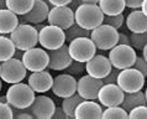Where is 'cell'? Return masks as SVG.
<instances>
[{
	"label": "cell",
	"instance_id": "obj_1",
	"mask_svg": "<svg viewBox=\"0 0 147 119\" xmlns=\"http://www.w3.org/2000/svg\"><path fill=\"white\" fill-rule=\"evenodd\" d=\"M74 21L80 27L92 31L104 22V14L98 4L82 3L74 10Z\"/></svg>",
	"mask_w": 147,
	"mask_h": 119
},
{
	"label": "cell",
	"instance_id": "obj_2",
	"mask_svg": "<svg viewBox=\"0 0 147 119\" xmlns=\"http://www.w3.org/2000/svg\"><path fill=\"white\" fill-rule=\"evenodd\" d=\"M6 99L13 108L26 109L28 108L35 99V91L32 89L28 83H14L11 84L6 91Z\"/></svg>",
	"mask_w": 147,
	"mask_h": 119
},
{
	"label": "cell",
	"instance_id": "obj_3",
	"mask_svg": "<svg viewBox=\"0 0 147 119\" xmlns=\"http://www.w3.org/2000/svg\"><path fill=\"white\" fill-rule=\"evenodd\" d=\"M10 39L18 51H26L28 48L37 46L38 30L31 24L20 22L18 27L10 34Z\"/></svg>",
	"mask_w": 147,
	"mask_h": 119
},
{
	"label": "cell",
	"instance_id": "obj_4",
	"mask_svg": "<svg viewBox=\"0 0 147 119\" xmlns=\"http://www.w3.org/2000/svg\"><path fill=\"white\" fill-rule=\"evenodd\" d=\"M90 39L95 44L98 50L109 51L117 45L119 32L115 27L107 25V24H101L90 31Z\"/></svg>",
	"mask_w": 147,
	"mask_h": 119
},
{
	"label": "cell",
	"instance_id": "obj_5",
	"mask_svg": "<svg viewBox=\"0 0 147 119\" xmlns=\"http://www.w3.org/2000/svg\"><path fill=\"white\" fill-rule=\"evenodd\" d=\"M109 60L114 68L125 69L132 67L136 61V51L131 45H120L117 44L111 50H109Z\"/></svg>",
	"mask_w": 147,
	"mask_h": 119
},
{
	"label": "cell",
	"instance_id": "obj_6",
	"mask_svg": "<svg viewBox=\"0 0 147 119\" xmlns=\"http://www.w3.org/2000/svg\"><path fill=\"white\" fill-rule=\"evenodd\" d=\"M68 51L74 61L87 62L96 53V46L90 36H83L72 40L68 45Z\"/></svg>",
	"mask_w": 147,
	"mask_h": 119
},
{
	"label": "cell",
	"instance_id": "obj_7",
	"mask_svg": "<svg viewBox=\"0 0 147 119\" xmlns=\"http://www.w3.org/2000/svg\"><path fill=\"white\" fill-rule=\"evenodd\" d=\"M27 69L24 66L22 61L15 57L0 62V78L3 82H6L9 84L19 83V82L24 81L26 77Z\"/></svg>",
	"mask_w": 147,
	"mask_h": 119
},
{
	"label": "cell",
	"instance_id": "obj_8",
	"mask_svg": "<svg viewBox=\"0 0 147 119\" xmlns=\"http://www.w3.org/2000/svg\"><path fill=\"white\" fill-rule=\"evenodd\" d=\"M38 44L45 50H56L66 44V32L55 25H46L38 31Z\"/></svg>",
	"mask_w": 147,
	"mask_h": 119
},
{
	"label": "cell",
	"instance_id": "obj_9",
	"mask_svg": "<svg viewBox=\"0 0 147 119\" xmlns=\"http://www.w3.org/2000/svg\"><path fill=\"white\" fill-rule=\"evenodd\" d=\"M146 77L135 67L120 69L116 83L125 93L141 91L145 86Z\"/></svg>",
	"mask_w": 147,
	"mask_h": 119
},
{
	"label": "cell",
	"instance_id": "obj_10",
	"mask_svg": "<svg viewBox=\"0 0 147 119\" xmlns=\"http://www.w3.org/2000/svg\"><path fill=\"white\" fill-rule=\"evenodd\" d=\"M21 61L24 66L26 67L27 71L30 72H38L48 68V62H50V57H48L47 50L43 47H32L28 50L24 51Z\"/></svg>",
	"mask_w": 147,
	"mask_h": 119
},
{
	"label": "cell",
	"instance_id": "obj_11",
	"mask_svg": "<svg viewBox=\"0 0 147 119\" xmlns=\"http://www.w3.org/2000/svg\"><path fill=\"white\" fill-rule=\"evenodd\" d=\"M77 81L73 75L69 73H61L53 78V84H52L51 91L55 96L58 98H67L77 93Z\"/></svg>",
	"mask_w": 147,
	"mask_h": 119
},
{
	"label": "cell",
	"instance_id": "obj_12",
	"mask_svg": "<svg viewBox=\"0 0 147 119\" xmlns=\"http://www.w3.org/2000/svg\"><path fill=\"white\" fill-rule=\"evenodd\" d=\"M104 82L101 78H95L90 75L82 76L77 82V93L84 99H98V93L103 87Z\"/></svg>",
	"mask_w": 147,
	"mask_h": 119
},
{
	"label": "cell",
	"instance_id": "obj_13",
	"mask_svg": "<svg viewBox=\"0 0 147 119\" xmlns=\"http://www.w3.org/2000/svg\"><path fill=\"white\" fill-rule=\"evenodd\" d=\"M48 24L50 25L58 26L63 30H67L68 27H71L74 21V10L71 6H53L50 10L48 14Z\"/></svg>",
	"mask_w": 147,
	"mask_h": 119
},
{
	"label": "cell",
	"instance_id": "obj_14",
	"mask_svg": "<svg viewBox=\"0 0 147 119\" xmlns=\"http://www.w3.org/2000/svg\"><path fill=\"white\" fill-rule=\"evenodd\" d=\"M125 92L117 86V83H107L103 84L98 93V101L101 105L107 107H114V105H121L124 101Z\"/></svg>",
	"mask_w": 147,
	"mask_h": 119
},
{
	"label": "cell",
	"instance_id": "obj_15",
	"mask_svg": "<svg viewBox=\"0 0 147 119\" xmlns=\"http://www.w3.org/2000/svg\"><path fill=\"white\" fill-rule=\"evenodd\" d=\"M50 7H48V3L45 0H35L34 6L28 13L20 15L19 21L22 24H31V25H37V24H42L46 21L50 14Z\"/></svg>",
	"mask_w": 147,
	"mask_h": 119
},
{
	"label": "cell",
	"instance_id": "obj_16",
	"mask_svg": "<svg viewBox=\"0 0 147 119\" xmlns=\"http://www.w3.org/2000/svg\"><path fill=\"white\" fill-rule=\"evenodd\" d=\"M113 69V65L110 62L109 57L104 55H94L89 61L85 62V72L95 78H101L107 77L110 71Z\"/></svg>",
	"mask_w": 147,
	"mask_h": 119
},
{
	"label": "cell",
	"instance_id": "obj_17",
	"mask_svg": "<svg viewBox=\"0 0 147 119\" xmlns=\"http://www.w3.org/2000/svg\"><path fill=\"white\" fill-rule=\"evenodd\" d=\"M55 109H56L55 102L50 97L42 96V94L36 96L32 104L27 108V110L34 116V118H37V119L52 118V116L55 113Z\"/></svg>",
	"mask_w": 147,
	"mask_h": 119
},
{
	"label": "cell",
	"instance_id": "obj_18",
	"mask_svg": "<svg viewBox=\"0 0 147 119\" xmlns=\"http://www.w3.org/2000/svg\"><path fill=\"white\" fill-rule=\"evenodd\" d=\"M50 62H48V68L52 71H66L72 63L73 58L69 55L68 45L64 44L59 48L56 50H47Z\"/></svg>",
	"mask_w": 147,
	"mask_h": 119
},
{
	"label": "cell",
	"instance_id": "obj_19",
	"mask_svg": "<svg viewBox=\"0 0 147 119\" xmlns=\"http://www.w3.org/2000/svg\"><path fill=\"white\" fill-rule=\"evenodd\" d=\"M27 83L35 91V93H45L52 88L53 77L47 69L38 72H31V75L27 78Z\"/></svg>",
	"mask_w": 147,
	"mask_h": 119
},
{
	"label": "cell",
	"instance_id": "obj_20",
	"mask_svg": "<svg viewBox=\"0 0 147 119\" xmlns=\"http://www.w3.org/2000/svg\"><path fill=\"white\" fill-rule=\"evenodd\" d=\"M103 116V108L101 104L95 102L94 99H83L77 105L74 110L76 119H99Z\"/></svg>",
	"mask_w": 147,
	"mask_h": 119
},
{
	"label": "cell",
	"instance_id": "obj_21",
	"mask_svg": "<svg viewBox=\"0 0 147 119\" xmlns=\"http://www.w3.org/2000/svg\"><path fill=\"white\" fill-rule=\"evenodd\" d=\"M125 22L127 29L134 34L147 31V16L141 9H134L125 19Z\"/></svg>",
	"mask_w": 147,
	"mask_h": 119
},
{
	"label": "cell",
	"instance_id": "obj_22",
	"mask_svg": "<svg viewBox=\"0 0 147 119\" xmlns=\"http://www.w3.org/2000/svg\"><path fill=\"white\" fill-rule=\"evenodd\" d=\"M19 24V15L13 13L7 7L0 10V35H10Z\"/></svg>",
	"mask_w": 147,
	"mask_h": 119
},
{
	"label": "cell",
	"instance_id": "obj_23",
	"mask_svg": "<svg viewBox=\"0 0 147 119\" xmlns=\"http://www.w3.org/2000/svg\"><path fill=\"white\" fill-rule=\"evenodd\" d=\"M141 104H147L146 97H145V92L142 91H137V92H129L124 94V101L121 103V107L125 110L130 112L132 108Z\"/></svg>",
	"mask_w": 147,
	"mask_h": 119
},
{
	"label": "cell",
	"instance_id": "obj_24",
	"mask_svg": "<svg viewBox=\"0 0 147 119\" xmlns=\"http://www.w3.org/2000/svg\"><path fill=\"white\" fill-rule=\"evenodd\" d=\"M98 5L104 15H119L125 10L126 3L125 0H100Z\"/></svg>",
	"mask_w": 147,
	"mask_h": 119
},
{
	"label": "cell",
	"instance_id": "obj_25",
	"mask_svg": "<svg viewBox=\"0 0 147 119\" xmlns=\"http://www.w3.org/2000/svg\"><path fill=\"white\" fill-rule=\"evenodd\" d=\"M35 0H6V7L16 15H24L31 10Z\"/></svg>",
	"mask_w": 147,
	"mask_h": 119
},
{
	"label": "cell",
	"instance_id": "obj_26",
	"mask_svg": "<svg viewBox=\"0 0 147 119\" xmlns=\"http://www.w3.org/2000/svg\"><path fill=\"white\" fill-rule=\"evenodd\" d=\"M16 53V47L10 37H6L5 35H0V62L14 57Z\"/></svg>",
	"mask_w": 147,
	"mask_h": 119
},
{
	"label": "cell",
	"instance_id": "obj_27",
	"mask_svg": "<svg viewBox=\"0 0 147 119\" xmlns=\"http://www.w3.org/2000/svg\"><path fill=\"white\" fill-rule=\"evenodd\" d=\"M83 99H84V98H82L78 93H74L73 96L63 98L62 105H61V107H62L63 112L67 114L68 118H74V110L77 108V105H78Z\"/></svg>",
	"mask_w": 147,
	"mask_h": 119
},
{
	"label": "cell",
	"instance_id": "obj_28",
	"mask_svg": "<svg viewBox=\"0 0 147 119\" xmlns=\"http://www.w3.org/2000/svg\"><path fill=\"white\" fill-rule=\"evenodd\" d=\"M101 118L104 119H126L129 118V112L125 110L121 105H114V107H107L105 109H103V116Z\"/></svg>",
	"mask_w": 147,
	"mask_h": 119
},
{
	"label": "cell",
	"instance_id": "obj_29",
	"mask_svg": "<svg viewBox=\"0 0 147 119\" xmlns=\"http://www.w3.org/2000/svg\"><path fill=\"white\" fill-rule=\"evenodd\" d=\"M66 32V42H71L72 40H74L77 37H83V36H90V31L85 30V29L80 27L77 24H73L71 27H68L67 30H64Z\"/></svg>",
	"mask_w": 147,
	"mask_h": 119
},
{
	"label": "cell",
	"instance_id": "obj_30",
	"mask_svg": "<svg viewBox=\"0 0 147 119\" xmlns=\"http://www.w3.org/2000/svg\"><path fill=\"white\" fill-rule=\"evenodd\" d=\"M130 41H131V46L137 50H142L147 45V31L140 32V34H134L131 32L130 35Z\"/></svg>",
	"mask_w": 147,
	"mask_h": 119
},
{
	"label": "cell",
	"instance_id": "obj_31",
	"mask_svg": "<svg viewBox=\"0 0 147 119\" xmlns=\"http://www.w3.org/2000/svg\"><path fill=\"white\" fill-rule=\"evenodd\" d=\"M125 21V18L122 14L119 15H104V22L103 24H107V25H110L115 29H119L122 26V24Z\"/></svg>",
	"mask_w": 147,
	"mask_h": 119
},
{
	"label": "cell",
	"instance_id": "obj_32",
	"mask_svg": "<svg viewBox=\"0 0 147 119\" xmlns=\"http://www.w3.org/2000/svg\"><path fill=\"white\" fill-rule=\"evenodd\" d=\"M129 118L134 119H147V105L141 104L132 108L129 112Z\"/></svg>",
	"mask_w": 147,
	"mask_h": 119
},
{
	"label": "cell",
	"instance_id": "obj_33",
	"mask_svg": "<svg viewBox=\"0 0 147 119\" xmlns=\"http://www.w3.org/2000/svg\"><path fill=\"white\" fill-rule=\"evenodd\" d=\"M85 71V62H79V61H72L69 67L66 69V72L69 75H82Z\"/></svg>",
	"mask_w": 147,
	"mask_h": 119
},
{
	"label": "cell",
	"instance_id": "obj_34",
	"mask_svg": "<svg viewBox=\"0 0 147 119\" xmlns=\"http://www.w3.org/2000/svg\"><path fill=\"white\" fill-rule=\"evenodd\" d=\"M13 117H14L13 107L9 103H1V102H0V118L11 119Z\"/></svg>",
	"mask_w": 147,
	"mask_h": 119
},
{
	"label": "cell",
	"instance_id": "obj_35",
	"mask_svg": "<svg viewBox=\"0 0 147 119\" xmlns=\"http://www.w3.org/2000/svg\"><path fill=\"white\" fill-rule=\"evenodd\" d=\"M132 67L138 69V71H140L145 77H147V61L142 56H137L136 57V61H135Z\"/></svg>",
	"mask_w": 147,
	"mask_h": 119
},
{
	"label": "cell",
	"instance_id": "obj_36",
	"mask_svg": "<svg viewBox=\"0 0 147 119\" xmlns=\"http://www.w3.org/2000/svg\"><path fill=\"white\" fill-rule=\"evenodd\" d=\"M119 72H120V69H117V68H114V67H113V69L110 71L109 75L103 78L104 84H107V83H116L117 76H119Z\"/></svg>",
	"mask_w": 147,
	"mask_h": 119
},
{
	"label": "cell",
	"instance_id": "obj_37",
	"mask_svg": "<svg viewBox=\"0 0 147 119\" xmlns=\"http://www.w3.org/2000/svg\"><path fill=\"white\" fill-rule=\"evenodd\" d=\"M126 6L130 9H141V5L144 3V0H125Z\"/></svg>",
	"mask_w": 147,
	"mask_h": 119
},
{
	"label": "cell",
	"instance_id": "obj_38",
	"mask_svg": "<svg viewBox=\"0 0 147 119\" xmlns=\"http://www.w3.org/2000/svg\"><path fill=\"white\" fill-rule=\"evenodd\" d=\"M47 1L52 6H66V5H69L73 0H47Z\"/></svg>",
	"mask_w": 147,
	"mask_h": 119
},
{
	"label": "cell",
	"instance_id": "obj_39",
	"mask_svg": "<svg viewBox=\"0 0 147 119\" xmlns=\"http://www.w3.org/2000/svg\"><path fill=\"white\" fill-rule=\"evenodd\" d=\"M52 118L53 119H59V118H68L67 117V114L63 112V109H62V107H56V109H55V113H53V116H52Z\"/></svg>",
	"mask_w": 147,
	"mask_h": 119
},
{
	"label": "cell",
	"instance_id": "obj_40",
	"mask_svg": "<svg viewBox=\"0 0 147 119\" xmlns=\"http://www.w3.org/2000/svg\"><path fill=\"white\" fill-rule=\"evenodd\" d=\"M117 44H120V45H131L130 36L124 34V32H119V41H117Z\"/></svg>",
	"mask_w": 147,
	"mask_h": 119
},
{
	"label": "cell",
	"instance_id": "obj_41",
	"mask_svg": "<svg viewBox=\"0 0 147 119\" xmlns=\"http://www.w3.org/2000/svg\"><path fill=\"white\" fill-rule=\"evenodd\" d=\"M141 10H142V13L147 16V0H144V3H142V5H141Z\"/></svg>",
	"mask_w": 147,
	"mask_h": 119
},
{
	"label": "cell",
	"instance_id": "obj_42",
	"mask_svg": "<svg viewBox=\"0 0 147 119\" xmlns=\"http://www.w3.org/2000/svg\"><path fill=\"white\" fill-rule=\"evenodd\" d=\"M142 57H144V58L147 61V45H146V46L144 47V48H142Z\"/></svg>",
	"mask_w": 147,
	"mask_h": 119
},
{
	"label": "cell",
	"instance_id": "obj_43",
	"mask_svg": "<svg viewBox=\"0 0 147 119\" xmlns=\"http://www.w3.org/2000/svg\"><path fill=\"white\" fill-rule=\"evenodd\" d=\"M82 3H89V4H99L100 0H80Z\"/></svg>",
	"mask_w": 147,
	"mask_h": 119
},
{
	"label": "cell",
	"instance_id": "obj_44",
	"mask_svg": "<svg viewBox=\"0 0 147 119\" xmlns=\"http://www.w3.org/2000/svg\"><path fill=\"white\" fill-rule=\"evenodd\" d=\"M6 9V0H0V10Z\"/></svg>",
	"mask_w": 147,
	"mask_h": 119
},
{
	"label": "cell",
	"instance_id": "obj_45",
	"mask_svg": "<svg viewBox=\"0 0 147 119\" xmlns=\"http://www.w3.org/2000/svg\"><path fill=\"white\" fill-rule=\"evenodd\" d=\"M0 102H1V103H7L6 96H0Z\"/></svg>",
	"mask_w": 147,
	"mask_h": 119
},
{
	"label": "cell",
	"instance_id": "obj_46",
	"mask_svg": "<svg viewBox=\"0 0 147 119\" xmlns=\"http://www.w3.org/2000/svg\"><path fill=\"white\" fill-rule=\"evenodd\" d=\"M1 87H3V80L0 78V89H1Z\"/></svg>",
	"mask_w": 147,
	"mask_h": 119
},
{
	"label": "cell",
	"instance_id": "obj_47",
	"mask_svg": "<svg viewBox=\"0 0 147 119\" xmlns=\"http://www.w3.org/2000/svg\"><path fill=\"white\" fill-rule=\"evenodd\" d=\"M145 97H146V101H147V88H146V91H145Z\"/></svg>",
	"mask_w": 147,
	"mask_h": 119
}]
</instances>
